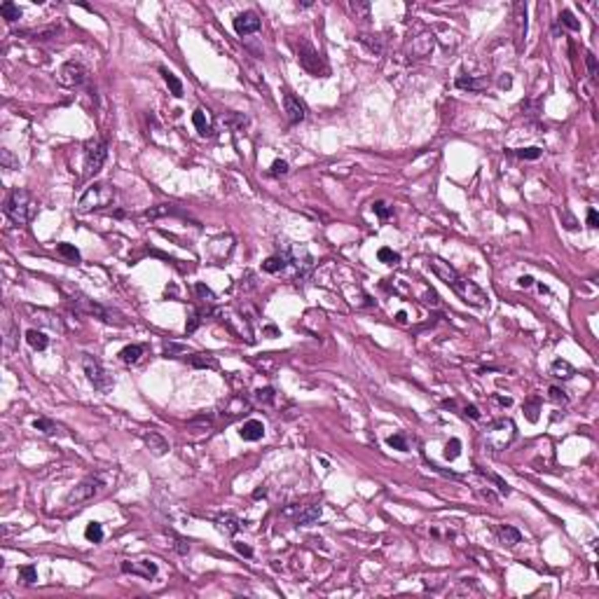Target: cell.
Segmentation results:
<instances>
[{"label": "cell", "instance_id": "cell-19", "mask_svg": "<svg viewBox=\"0 0 599 599\" xmlns=\"http://www.w3.org/2000/svg\"><path fill=\"white\" fill-rule=\"evenodd\" d=\"M216 524H218L220 532H225L227 536H234L239 529H241V522H239V517H234L232 513H225V515H218L216 517Z\"/></svg>", "mask_w": 599, "mask_h": 599}, {"label": "cell", "instance_id": "cell-47", "mask_svg": "<svg viewBox=\"0 0 599 599\" xmlns=\"http://www.w3.org/2000/svg\"><path fill=\"white\" fill-rule=\"evenodd\" d=\"M358 40H361L363 45H368L370 52H377V54H381V52H384V47H381L379 40H370V36H361Z\"/></svg>", "mask_w": 599, "mask_h": 599}, {"label": "cell", "instance_id": "cell-48", "mask_svg": "<svg viewBox=\"0 0 599 599\" xmlns=\"http://www.w3.org/2000/svg\"><path fill=\"white\" fill-rule=\"evenodd\" d=\"M480 473H482V475H487V473H484V471H480ZM487 478H489L491 482L497 484V487H499V491H501V494H506V497H508V494H510V487H508V482H503V480L499 478V475H487Z\"/></svg>", "mask_w": 599, "mask_h": 599}, {"label": "cell", "instance_id": "cell-30", "mask_svg": "<svg viewBox=\"0 0 599 599\" xmlns=\"http://www.w3.org/2000/svg\"><path fill=\"white\" fill-rule=\"evenodd\" d=\"M56 253L63 255V258L71 262H80V251L75 249L73 243H59V246H56Z\"/></svg>", "mask_w": 599, "mask_h": 599}, {"label": "cell", "instance_id": "cell-34", "mask_svg": "<svg viewBox=\"0 0 599 599\" xmlns=\"http://www.w3.org/2000/svg\"><path fill=\"white\" fill-rule=\"evenodd\" d=\"M559 24H564L567 28H571V30H581V21L574 17L571 10H562V12H559Z\"/></svg>", "mask_w": 599, "mask_h": 599}, {"label": "cell", "instance_id": "cell-40", "mask_svg": "<svg viewBox=\"0 0 599 599\" xmlns=\"http://www.w3.org/2000/svg\"><path fill=\"white\" fill-rule=\"evenodd\" d=\"M389 447H394V449H400V452H407V440H405V436L403 433H394V436H389Z\"/></svg>", "mask_w": 599, "mask_h": 599}, {"label": "cell", "instance_id": "cell-33", "mask_svg": "<svg viewBox=\"0 0 599 599\" xmlns=\"http://www.w3.org/2000/svg\"><path fill=\"white\" fill-rule=\"evenodd\" d=\"M19 578L26 583V585H33L38 581V569L33 564H26V567H19Z\"/></svg>", "mask_w": 599, "mask_h": 599}, {"label": "cell", "instance_id": "cell-25", "mask_svg": "<svg viewBox=\"0 0 599 599\" xmlns=\"http://www.w3.org/2000/svg\"><path fill=\"white\" fill-rule=\"evenodd\" d=\"M190 365H192V368H211V370H216L218 368V361H216L211 354H194V356H190Z\"/></svg>", "mask_w": 599, "mask_h": 599}, {"label": "cell", "instance_id": "cell-8", "mask_svg": "<svg viewBox=\"0 0 599 599\" xmlns=\"http://www.w3.org/2000/svg\"><path fill=\"white\" fill-rule=\"evenodd\" d=\"M452 288L456 291V295H459L464 302L473 304V307H487V293H484L475 281H471V278L459 276Z\"/></svg>", "mask_w": 599, "mask_h": 599}, {"label": "cell", "instance_id": "cell-42", "mask_svg": "<svg viewBox=\"0 0 599 599\" xmlns=\"http://www.w3.org/2000/svg\"><path fill=\"white\" fill-rule=\"evenodd\" d=\"M0 162H3V166H5V169H10V171L19 169V159H14L10 150H3V152H0Z\"/></svg>", "mask_w": 599, "mask_h": 599}, {"label": "cell", "instance_id": "cell-38", "mask_svg": "<svg viewBox=\"0 0 599 599\" xmlns=\"http://www.w3.org/2000/svg\"><path fill=\"white\" fill-rule=\"evenodd\" d=\"M33 426H36L38 431L47 433V436H54L56 431H59V426H56L54 421H49V419H36V421H33Z\"/></svg>", "mask_w": 599, "mask_h": 599}, {"label": "cell", "instance_id": "cell-12", "mask_svg": "<svg viewBox=\"0 0 599 599\" xmlns=\"http://www.w3.org/2000/svg\"><path fill=\"white\" fill-rule=\"evenodd\" d=\"M262 26L260 17L255 12H241L234 17V30L239 36H251V33H258Z\"/></svg>", "mask_w": 599, "mask_h": 599}, {"label": "cell", "instance_id": "cell-4", "mask_svg": "<svg viewBox=\"0 0 599 599\" xmlns=\"http://www.w3.org/2000/svg\"><path fill=\"white\" fill-rule=\"evenodd\" d=\"M71 304H73L78 311H82V314L96 316V319H101V321H105V323L127 326V321L122 319V314H117V311H113V309H108V307H103V304L94 302V300H89V297H85V295H73Z\"/></svg>", "mask_w": 599, "mask_h": 599}, {"label": "cell", "instance_id": "cell-31", "mask_svg": "<svg viewBox=\"0 0 599 599\" xmlns=\"http://www.w3.org/2000/svg\"><path fill=\"white\" fill-rule=\"evenodd\" d=\"M85 539L91 541V543H98V541H103V526L98 524V522H89L85 529Z\"/></svg>", "mask_w": 599, "mask_h": 599}, {"label": "cell", "instance_id": "cell-32", "mask_svg": "<svg viewBox=\"0 0 599 599\" xmlns=\"http://www.w3.org/2000/svg\"><path fill=\"white\" fill-rule=\"evenodd\" d=\"M194 293H197V295H199V300H201V302H206V304H216V300H218V297H216V293H213L208 286H204V284H197V286H194Z\"/></svg>", "mask_w": 599, "mask_h": 599}, {"label": "cell", "instance_id": "cell-59", "mask_svg": "<svg viewBox=\"0 0 599 599\" xmlns=\"http://www.w3.org/2000/svg\"><path fill=\"white\" fill-rule=\"evenodd\" d=\"M265 494H267V489H265V487H262V489H255V494H253V497H255V499H260V497H265Z\"/></svg>", "mask_w": 599, "mask_h": 599}, {"label": "cell", "instance_id": "cell-6", "mask_svg": "<svg viewBox=\"0 0 599 599\" xmlns=\"http://www.w3.org/2000/svg\"><path fill=\"white\" fill-rule=\"evenodd\" d=\"M101 489H103V478L101 475H89V478H85L73 491H71V494H68L66 503L68 506H80V503L94 499Z\"/></svg>", "mask_w": 599, "mask_h": 599}, {"label": "cell", "instance_id": "cell-18", "mask_svg": "<svg viewBox=\"0 0 599 599\" xmlns=\"http://www.w3.org/2000/svg\"><path fill=\"white\" fill-rule=\"evenodd\" d=\"M497 536H499V543L501 545H508V548H513V545H517L522 541V534L515 529V526L510 524H503L497 529Z\"/></svg>", "mask_w": 599, "mask_h": 599}, {"label": "cell", "instance_id": "cell-13", "mask_svg": "<svg viewBox=\"0 0 599 599\" xmlns=\"http://www.w3.org/2000/svg\"><path fill=\"white\" fill-rule=\"evenodd\" d=\"M429 267L433 269V274H436L438 278H440L442 284H447L449 288H452L454 284H456V278H459V272L454 269L449 262H445V260H440V258H431L429 260Z\"/></svg>", "mask_w": 599, "mask_h": 599}, {"label": "cell", "instance_id": "cell-28", "mask_svg": "<svg viewBox=\"0 0 599 599\" xmlns=\"http://www.w3.org/2000/svg\"><path fill=\"white\" fill-rule=\"evenodd\" d=\"M286 265H288V260H286L284 255H272V258H267L265 265H262V269L269 274H276V272H284Z\"/></svg>", "mask_w": 599, "mask_h": 599}, {"label": "cell", "instance_id": "cell-10", "mask_svg": "<svg viewBox=\"0 0 599 599\" xmlns=\"http://www.w3.org/2000/svg\"><path fill=\"white\" fill-rule=\"evenodd\" d=\"M87 80V68L78 61H68L59 71V82L66 87H80Z\"/></svg>", "mask_w": 599, "mask_h": 599}, {"label": "cell", "instance_id": "cell-17", "mask_svg": "<svg viewBox=\"0 0 599 599\" xmlns=\"http://www.w3.org/2000/svg\"><path fill=\"white\" fill-rule=\"evenodd\" d=\"M143 440H146L148 449H150L155 456H162V454L169 452V442L164 440L157 431H150V433H146V436H143Z\"/></svg>", "mask_w": 599, "mask_h": 599}, {"label": "cell", "instance_id": "cell-52", "mask_svg": "<svg viewBox=\"0 0 599 599\" xmlns=\"http://www.w3.org/2000/svg\"><path fill=\"white\" fill-rule=\"evenodd\" d=\"M199 323H201V311H197V314H194L192 319H190V323H188V326H185V330H188V335H192L194 330L199 328Z\"/></svg>", "mask_w": 599, "mask_h": 599}, {"label": "cell", "instance_id": "cell-27", "mask_svg": "<svg viewBox=\"0 0 599 599\" xmlns=\"http://www.w3.org/2000/svg\"><path fill=\"white\" fill-rule=\"evenodd\" d=\"M0 17L5 19V21H10V24H14V21H19L21 19V10H19V5H14V3H3L0 5Z\"/></svg>", "mask_w": 599, "mask_h": 599}, {"label": "cell", "instance_id": "cell-29", "mask_svg": "<svg viewBox=\"0 0 599 599\" xmlns=\"http://www.w3.org/2000/svg\"><path fill=\"white\" fill-rule=\"evenodd\" d=\"M192 122H194V127H197V131L201 133V136H213V129L208 127V122H206V115H204V110H194L192 113Z\"/></svg>", "mask_w": 599, "mask_h": 599}, {"label": "cell", "instance_id": "cell-56", "mask_svg": "<svg viewBox=\"0 0 599 599\" xmlns=\"http://www.w3.org/2000/svg\"><path fill=\"white\" fill-rule=\"evenodd\" d=\"M466 417H471V419H480V410L475 405H466Z\"/></svg>", "mask_w": 599, "mask_h": 599}, {"label": "cell", "instance_id": "cell-16", "mask_svg": "<svg viewBox=\"0 0 599 599\" xmlns=\"http://www.w3.org/2000/svg\"><path fill=\"white\" fill-rule=\"evenodd\" d=\"M239 436H241L243 440H249V442L260 440V438L265 436V424H262V421H258V419H249V421H243L241 431H239Z\"/></svg>", "mask_w": 599, "mask_h": 599}, {"label": "cell", "instance_id": "cell-57", "mask_svg": "<svg viewBox=\"0 0 599 599\" xmlns=\"http://www.w3.org/2000/svg\"><path fill=\"white\" fill-rule=\"evenodd\" d=\"M510 85H513V78H510V75L506 73V75L501 78V82H499V87H501V89H510Z\"/></svg>", "mask_w": 599, "mask_h": 599}, {"label": "cell", "instance_id": "cell-1", "mask_svg": "<svg viewBox=\"0 0 599 599\" xmlns=\"http://www.w3.org/2000/svg\"><path fill=\"white\" fill-rule=\"evenodd\" d=\"M5 213L14 225H28L30 220L36 218L38 204H36L33 194H30L28 190L14 188L12 192H10V197H7V201H5Z\"/></svg>", "mask_w": 599, "mask_h": 599}, {"label": "cell", "instance_id": "cell-26", "mask_svg": "<svg viewBox=\"0 0 599 599\" xmlns=\"http://www.w3.org/2000/svg\"><path fill=\"white\" fill-rule=\"evenodd\" d=\"M487 85H489V80H487V78H480V80H475V78H459V80H456V87H459V89H471V91H480V89H484Z\"/></svg>", "mask_w": 599, "mask_h": 599}, {"label": "cell", "instance_id": "cell-35", "mask_svg": "<svg viewBox=\"0 0 599 599\" xmlns=\"http://www.w3.org/2000/svg\"><path fill=\"white\" fill-rule=\"evenodd\" d=\"M377 258H379V262H384V265H398L400 262V255L396 253V251H391V249H379V253H377Z\"/></svg>", "mask_w": 599, "mask_h": 599}, {"label": "cell", "instance_id": "cell-39", "mask_svg": "<svg viewBox=\"0 0 599 599\" xmlns=\"http://www.w3.org/2000/svg\"><path fill=\"white\" fill-rule=\"evenodd\" d=\"M173 213H178L173 206H157V208H152V211H146L143 216L150 218V220H155V218H159V216H173Z\"/></svg>", "mask_w": 599, "mask_h": 599}, {"label": "cell", "instance_id": "cell-21", "mask_svg": "<svg viewBox=\"0 0 599 599\" xmlns=\"http://www.w3.org/2000/svg\"><path fill=\"white\" fill-rule=\"evenodd\" d=\"M159 73H162V78H164V82H166V87H169L171 94H173L175 98H181L183 96V82L181 80L175 78L169 68H159Z\"/></svg>", "mask_w": 599, "mask_h": 599}, {"label": "cell", "instance_id": "cell-9", "mask_svg": "<svg viewBox=\"0 0 599 599\" xmlns=\"http://www.w3.org/2000/svg\"><path fill=\"white\" fill-rule=\"evenodd\" d=\"M105 157H108V143H105V140H89V143H87V150H85V175L87 178L101 171Z\"/></svg>", "mask_w": 599, "mask_h": 599}, {"label": "cell", "instance_id": "cell-22", "mask_svg": "<svg viewBox=\"0 0 599 599\" xmlns=\"http://www.w3.org/2000/svg\"><path fill=\"white\" fill-rule=\"evenodd\" d=\"M26 342H28L36 351H45L49 346V337L45 333H40V330H36V328L26 333Z\"/></svg>", "mask_w": 599, "mask_h": 599}, {"label": "cell", "instance_id": "cell-46", "mask_svg": "<svg viewBox=\"0 0 599 599\" xmlns=\"http://www.w3.org/2000/svg\"><path fill=\"white\" fill-rule=\"evenodd\" d=\"M548 394H550V400H552V403H557V405H559V403H562V405H567V403H569V398L564 396L562 389L550 386V391H548Z\"/></svg>", "mask_w": 599, "mask_h": 599}, {"label": "cell", "instance_id": "cell-58", "mask_svg": "<svg viewBox=\"0 0 599 599\" xmlns=\"http://www.w3.org/2000/svg\"><path fill=\"white\" fill-rule=\"evenodd\" d=\"M517 284H520L522 288H529V286L534 284V278L529 276V274H524V276H520V281H517Z\"/></svg>", "mask_w": 599, "mask_h": 599}, {"label": "cell", "instance_id": "cell-53", "mask_svg": "<svg viewBox=\"0 0 599 599\" xmlns=\"http://www.w3.org/2000/svg\"><path fill=\"white\" fill-rule=\"evenodd\" d=\"M175 550L181 552V555H188V552H190V543L185 539H181V536H175Z\"/></svg>", "mask_w": 599, "mask_h": 599}, {"label": "cell", "instance_id": "cell-20", "mask_svg": "<svg viewBox=\"0 0 599 599\" xmlns=\"http://www.w3.org/2000/svg\"><path fill=\"white\" fill-rule=\"evenodd\" d=\"M321 506L319 503H311V506H304L300 513H297L295 522L297 524H314V522H319V517H321Z\"/></svg>", "mask_w": 599, "mask_h": 599}, {"label": "cell", "instance_id": "cell-55", "mask_svg": "<svg viewBox=\"0 0 599 599\" xmlns=\"http://www.w3.org/2000/svg\"><path fill=\"white\" fill-rule=\"evenodd\" d=\"M234 548H236V552H239V555H243V557H253V550H251V548H249L246 543H234Z\"/></svg>", "mask_w": 599, "mask_h": 599}, {"label": "cell", "instance_id": "cell-36", "mask_svg": "<svg viewBox=\"0 0 599 599\" xmlns=\"http://www.w3.org/2000/svg\"><path fill=\"white\" fill-rule=\"evenodd\" d=\"M539 405H541V398H532L524 403V412L529 421H539Z\"/></svg>", "mask_w": 599, "mask_h": 599}, {"label": "cell", "instance_id": "cell-7", "mask_svg": "<svg viewBox=\"0 0 599 599\" xmlns=\"http://www.w3.org/2000/svg\"><path fill=\"white\" fill-rule=\"evenodd\" d=\"M281 255H284L286 260L295 267V269H297V276H300V278H307L309 272L314 269V258H311V253H309L304 246H297V243H293V246H286Z\"/></svg>", "mask_w": 599, "mask_h": 599}, {"label": "cell", "instance_id": "cell-43", "mask_svg": "<svg viewBox=\"0 0 599 599\" xmlns=\"http://www.w3.org/2000/svg\"><path fill=\"white\" fill-rule=\"evenodd\" d=\"M541 152H543L541 148L534 146V148H522V150H517L515 155H517L520 159H539V157H541Z\"/></svg>", "mask_w": 599, "mask_h": 599}, {"label": "cell", "instance_id": "cell-14", "mask_svg": "<svg viewBox=\"0 0 599 599\" xmlns=\"http://www.w3.org/2000/svg\"><path fill=\"white\" fill-rule=\"evenodd\" d=\"M122 571L136 574V576H140V578L150 581V578L157 576V564L150 562V559H143V562H122Z\"/></svg>", "mask_w": 599, "mask_h": 599}, {"label": "cell", "instance_id": "cell-15", "mask_svg": "<svg viewBox=\"0 0 599 599\" xmlns=\"http://www.w3.org/2000/svg\"><path fill=\"white\" fill-rule=\"evenodd\" d=\"M284 110H286V117H288V122H291V124L302 122L304 115H307V110H304L302 101H300V98H295L293 94H286V96H284Z\"/></svg>", "mask_w": 599, "mask_h": 599}, {"label": "cell", "instance_id": "cell-23", "mask_svg": "<svg viewBox=\"0 0 599 599\" xmlns=\"http://www.w3.org/2000/svg\"><path fill=\"white\" fill-rule=\"evenodd\" d=\"M140 356H143V346L140 344H129V346H124V349L120 351V361L122 363H127V365L138 363Z\"/></svg>", "mask_w": 599, "mask_h": 599}, {"label": "cell", "instance_id": "cell-51", "mask_svg": "<svg viewBox=\"0 0 599 599\" xmlns=\"http://www.w3.org/2000/svg\"><path fill=\"white\" fill-rule=\"evenodd\" d=\"M585 63H587V71H590V78L597 75V59H594L592 52H585Z\"/></svg>", "mask_w": 599, "mask_h": 599}, {"label": "cell", "instance_id": "cell-49", "mask_svg": "<svg viewBox=\"0 0 599 599\" xmlns=\"http://www.w3.org/2000/svg\"><path fill=\"white\" fill-rule=\"evenodd\" d=\"M269 173H272V175H286V173H288V162H284V159H276V162L272 164Z\"/></svg>", "mask_w": 599, "mask_h": 599}, {"label": "cell", "instance_id": "cell-11", "mask_svg": "<svg viewBox=\"0 0 599 599\" xmlns=\"http://www.w3.org/2000/svg\"><path fill=\"white\" fill-rule=\"evenodd\" d=\"M300 66L307 68L309 73L319 75L321 73V59H319V52H316L311 45L307 43V40H300Z\"/></svg>", "mask_w": 599, "mask_h": 599}, {"label": "cell", "instance_id": "cell-24", "mask_svg": "<svg viewBox=\"0 0 599 599\" xmlns=\"http://www.w3.org/2000/svg\"><path fill=\"white\" fill-rule=\"evenodd\" d=\"M552 375L555 377H559V379H571V377L576 375V370H574V365L569 363V361H562V358H557L555 363H552Z\"/></svg>", "mask_w": 599, "mask_h": 599}, {"label": "cell", "instance_id": "cell-44", "mask_svg": "<svg viewBox=\"0 0 599 599\" xmlns=\"http://www.w3.org/2000/svg\"><path fill=\"white\" fill-rule=\"evenodd\" d=\"M372 211H375L381 220H389L391 218V213H394V208H389L384 201H375V204H372Z\"/></svg>", "mask_w": 599, "mask_h": 599}, {"label": "cell", "instance_id": "cell-37", "mask_svg": "<svg viewBox=\"0 0 599 599\" xmlns=\"http://www.w3.org/2000/svg\"><path fill=\"white\" fill-rule=\"evenodd\" d=\"M461 454V440L459 438H452V440L445 445V459H449V461H454L456 456Z\"/></svg>", "mask_w": 599, "mask_h": 599}, {"label": "cell", "instance_id": "cell-5", "mask_svg": "<svg viewBox=\"0 0 599 599\" xmlns=\"http://www.w3.org/2000/svg\"><path fill=\"white\" fill-rule=\"evenodd\" d=\"M82 370H85L87 379L94 384V389H96V391L105 394V391H110V389H113V377L108 375V370L103 368V363L98 361V358L89 356V354H82Z\"/></svg>", "mask_w": 599, "mask_h": 599}, {"label": "cell", "instance_id": "cell-2", "mask_svg": "<svg viewBox=\"0 0 599 599\" xmlns=\"http://www.w3.org/2000/svg\"><path fill=\"white\" fill-rule=\"evenodd\" d=\"M117 190L110 185V183H94L91 188L85 190V194L80 197L78 201V211L80 213H91V211H101V208H108V206L115 204Z\"/></svg>", "mask_w": 599, "mask_h": 599}, {"label": "cell", "instance_id": "cell-50", "mask_svg": "<svg viewBox=\"0 0 599 599\" xmlns=\"http://www.w3.org/2000/svg\"><path fill=\"white\" fill-rule=\"evenodd\" d=\"M349 7H351V12L356 14V17H363V19L368 17V12H370V5H368V3H351Z\"/></svg>", "mask_w": 599, "mask_h": 599}, {"label": "cell", "instance_id": "cell-45", "mask_svg": "<svg viewBox=\"0 0 599 599\" xmlns=\"http://www.w3.org/2000/svg\"><path fill=\"white\" fill-rule=\"evenodd\" d=\"M562 220H564V227H567V230H571V232L578 230V220H576V216L569 211V208H564L562 211Z\"/></svg>", "mask_w": 599, "mask_h": 599}, {"label": "cell", "instance_id": "cell-41", "mask_svg": "<svg viewBox=\"0 0 599 599\" xmlns=\"http://www.w3.org/2000/svg\"><path fill=\"white\" fill-rule=\"evenodd\" d=\"M274 396L276 394H274L272 386H265V389H258V391H255V398H258V403H262V405H269L274 400Z\"/></svg>", "mask_w": 599, "mask_h": 599}, {"label": "cell", "instance_id": "cell-54", "mask_svg": "<svg viewBox=\"0 0 599 599\" xmlns=\"http://www.w3.org/2000/svg\"><path fill=\"white\" fill-rule=\"evenodd\" d=\"M587 227H592V230H594V227H599V213L594 211V208H590V211H587Z\"/></svg>", "mask_w": 599, "mask_h": 599}, {"label": "cell", "instance_id": "cell-3", "mask_svg": "<svg viewBox=\"0 0 599 599\" xmlns=\"http://www.w3.org/2000/svg\"><path fill=\"white\" fill-rule=\"evenodd\" d=\"M515 438H517V429H515L513 419H494L484 429V442L494 452H503L506 447H510Z\"/></svg>", "mask_w": 599, "mask_h": 599}]
</instances>
